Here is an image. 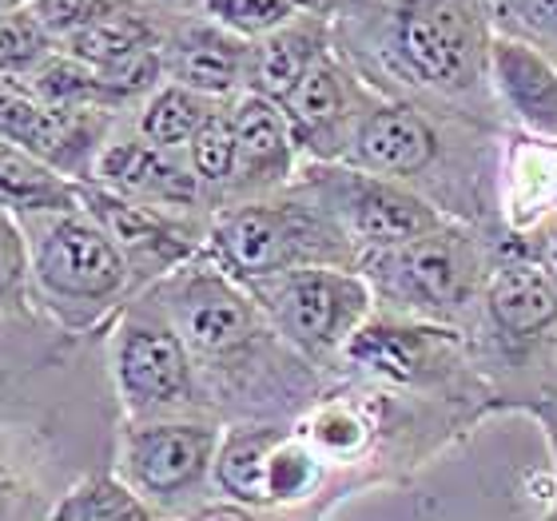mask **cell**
<instances>
[{
	"label": "cell",
	"mask_w": 557,
	"mask_h": 521,
	"mask_svg": "<svg viewBox=\"0 0 557 521\" xmlns=\"http://www.w3.org/2000/svg\"><path fill=\"white\" fill-rule=\"evenodd\" d=\"M184 335L220 422H299L326 394V374L275 335L251 290L208 256L148 287Z\"/></svg>",
	"instance_id": "obj_1"
},
{
	"label": "cell",
	"mask_w": 557,
	"mask_h": 521,
	"mask_svg": "<svg viewBox=\"0 0 557 521\" xmlns=\"http://www.w3.org/2000/svg\"><path fill=\"white\" fill-rule=\"evenodd\" d=\"M335 52L386 100L450 108L502 128L490 96L486 0H338Z\"/></svg>",
	"instance_id": "obj_2"
},
{
	"label": "cell",
	"mask_w": 557,
	"mask_h": 521,
	"mask_svg": "<svg viewBox=\"0 0 557 521\" xmlns=\"http://www.w3.org/2000/svg\"><path fill=\"white\" fill-rule=\"evenodd\" d=\"M506 132L418 100H379L350 139L343 163L407 184L446 220L498 239V168Z\"/></svg>",
	"instance_id": "obj_3"
},
{
	"label": "cell",
	"mask_w": 557,
	"mask_h": 521,
	"mask_svg": "<svg viewBox=\"0 0 557 521\" xmlns=\"http://www.w3.org/2000/svg\"><path fill=\"white\" fill-rule=\"evenodd\" d=\"M490 266L494 235L458 220L438 223L434 232L391 251L359 259V271L374 295V311L450 326L462 335L474 331Z\"/></svg>",
	"instance_id": "obj_4"
},
{
	"label": "cell",
	"mask_w": 557,
	"mask_h": 521,
	"mask_svg": "<svg viewBox=\"0 0 557 521\" xmlns=\"http://www.w3.org/2000/svg\"><path fill=\"white\" fill-rule=\"evenodd\" d=\"M203 256L244 287L299 266H359L355 244L302 184L220 208L208 223Z\"/></svg>",
	"instance_id": "obj_5"
},
{
	"label": "cell",
	"mask_w": 557,
	"mask_h": 521,
	"mask_svg": "<svg viewBox=\"0 0 557 521\" xmlns=\"http://www.w3.org/2000/svg\"><path fill=\"white\" fill-rule=\"evenodd\" d=\"M33 263V299L72 331L104 323L139 295L128 259L84 208L21 220Z\"/></svg>",
	"instance_id": "obj_6"
},
{
	"label": "cell",
	"mask_w": 557,
	"mask_h": 521,
	"mask_svg": "<svg viewBox=\"0 0 557 521\" xmlns=\"http://www.w3.org/2000/svg\"><path fill=\"white\" fill-rule=\"evenodd\" d=\"M108 367L124 414L144 418H215L203 386H199L196 362L184 335L168 319L163 302L151 290H139L136 299L116 314L108 335Z\"/></svg>",
	"instance_id": "obj_7"
},
{
	"label": "cell",
	"mask_w": 557,
	"mask_h": 521,
	"mask_svg": "<svg viewBox=\"0 0 557 521\" xmlns=\"http://www.w3.org/2000/svg\"><path fill=\"white\" fill-rule=\"evenodd\" d=\"M247 290L275 335L323 374L335 371L350 335L374 314V295L359 266H299L259 278Z\"/></svg>",
	"instance_id": "obj_8"
},
{
	"label": "cell",
	"mask_w": 557,
	"mask_h": 521,
	"mask_svg": "<svg viewBox=\"0 0 557 521\" xmlns=\"http://www.w3.org/2000/svg\"><path fill=\"white\" fill-rule=\"evenodd\" d=\"M220 442V418H128L120 434V477L156 513L187 518L208 501Z\"/></svg>",
	"instance_id": "obj_9"
},
{
	"label": "cell",
	"mask_w": 557,
	"mask_h": 521,
	"mask_svg": "<svg viewBox=\"0 0 557 521\" xmlns=\"http://www.w3.org/2000/svg\"><path fill=\"white\" fill-rule=\"evenodd\" d=\"M295 184L307 187L335 215L359 259L374 256V251H391V247L418 239V235L434 232L438 223H446V215L430 199L410 191L407 184L371 175L362 168H350V163H302Z\"/></svg>",
	"instance_id": "obj_10"
},
{
	"label": "cell",
	"mask_w": 557,
	"mask_h": 521,
	"mask_svg": "<svg viewBox=\"0 0 557 521\" xmlns=\"http://www.w3.org/2000/svg\"><path fill=\"white\" fill-rule=\"evenodd\" d=\"M81 208L104 227L108 239L120 247V256L128 259L139 290L156 287L160 278L199 259L203 244H208L211 220L144 208L136 199H124L96 184H81Z\"/></svg>",
	"instance_id": "obj_11"
},
{
	"label": "cell",
	"mask_w": 557,
	"mask_h": 521,
	"mask_svg": "<svg viewBox=\"0 0 557 521\" xmlns=\"http://www.w3.org/2000/svg\"><path fill=\"white\" fill-rule=\"evenodd\" d=\"M379 100L383 96L338 52H331L278 108L302 163H343L350 139Z\"/></svg>",
	"instance_id": "obj_12"
},
{
	"label": "cell",
	"mask_w": 557,
	"mask_h": 521,
	"mask_svg": "<svg viewBox=\"0 0 557 521\" xmlns=\"http://www.w3.org/2000/svg\"><path fill=\"white\" fill-rule=\"evenodd\" d=\"M88 184L116 191L124 199H136L144 208L191 215V220H211L208 196H203V187H199L184 151L156 148L148 139H139L132 128L108 139Z\"/></svg>",
	"instance_id": "obj_13"
},
{
	"label": "cell",
	"mask_w": 557,
	"mask_h": 521,
	"mask_svg": "<svg viewBox=\"0 0 557 521\" xmlns=\"http://www.w3.org/2000/svg\"><path fill=\"white\" fill-rule=\"evenodd\" d=\"M163 80L184 84L208 100H235L251 84V45L211 24L196 9H172L163 24Z\"/></svg>",
	"instance_id": "obj_14"
},
{
	"label": "cell",
	"mask_w": 557,
	"mask_h": 521,
	"mask_svg": "<svg viewBox=\"0 0 557 521\" xmlns=\"http://www.w3.org/2000/svg\"><path fill=\"white\" fill-rule=\"evenodd\" d=\"M232 124H235V175L223 208L247 203V199L275 196V191L295 184L302 160L295 139H290L287 116H283V108L275 100L256 92L235 96Z\"/></svg>",
	"instance_id": "obj_15"
},
{
	"label": "cell",
	"mask_w": 557,
	"mask_h": 521,
	"mask_svg": "<svg viewBox=\"0 0 557 521\" xmlns=\"http://www.w3.org/2000/svg\"><path fill=\"white\" fill-rule=\"evenodd\" d=\"M490 96L506 132L557 139V60L518 36H494Z\"/></svg>",
	"instance_id": "obj_16"
},
{
	"label": "cell",
	"mask_w": 557,
	"mask_h": 521,
	"mask_svg": "<svg viewBox=\"0 0 557 521\" xmlns=\"http://www.w3.org/2000/svg\"><path fill=\"white\" fill-rule=\"evenodd\" d=\"M335 52L331 12H295L287 24L251 45V84L247 92L283 104L326 57Z\"/></svg>",
	"instance_id": "obj_17"
},
{
	"label": "cell",
	"mask_w": 557,
	"mask_h": 521,
	"mask_svg": "<svg viewBox=\"0 0 557 521\" xmlns=\"http://www.w3.org/2000/svg\"><path fill=\"white\" fill-rule=\"evenodd\" d=\"M557 211V139L506 132L498 168L502 232H525Z\"/></svg>",
	"instance_id": "obj_18"
},
{
	"label": "cell",
	"mask_w": 557,
	"mask_h": 521,
	"mask_svg": "<svg viewBox=\"0 0 557 521\" xmlns=\"http://www.w3.org/2000/svg\"><path fill=\"white\" fill-rule=\"evenodd\" d=\"M69 208H81V184H72L60 172L36 163L33 156L0 144V211L28 220V215H48V211Z\"/></svg>",
	"instance_id": "obj_19"
},
{
	"label": "cell",
	"mask_w": 557,
	"mask_h": 521,
	"mask_svg": "<svg viewBox=\"0 0 557 521\" xmlns=\"http://www.w3.org/2000/svg\"><path fill=\"white\" fill-rule=\"evenodd\" d=\"M215 108H220V100H208V96L191 92L184 84L163 80L156 92H148L136 104L132 132L163 151H187V144L196 139V132L203 128V120Z\"/></svg>",
	"instance_id": "obj_20"
},
{
	"label": "cell",
	"mask_w": 557,
	"mask_h": 521,
	"mask_svg": "<svg viewBox=\"0 0 557 521\" xmlns=\"http://www.w3.org/2000/svg\"><path fill=\"white\" fill-rule=\"evenodd\" d=\"M28 88H33L40 104L52 108H96V112H124V108H132L116 84L104 80L100 72L81 64V60L64 57V52L48 60L45 69L28 80Z\"/></svg>",
	"instance_id": "obj_21"
},
{
	"label": "cell",
	"mask_w": 557,
	"mask_h": 521,
	"mask_svg": "<svg viewBox=\"0 0 557 521\" xmlns=\"http://www.w3.org/2000/svg\"><path fill=\"white\" fill-rule=\"evenodd\" d=\"M48 521H160V513L120 474H88L60 494Z\"/></svg>",
	"instance_id": "obj_22"
},
{
	"label": "cell",
	"mask_w": 557,
	"mask_h": 521,
	"mask_svg": "<svg viewBox=\"0 0 557 521\" xmlns=\"http://www.w3.org/2000/svg\"><path fill=\"white\" fill-rule=\"evenodd\" d=\"M187 163H191V172H196L199 187H203V196H208V208L211 215L223 208V199H227V187H232V175H235V124H232V100L220 104L203 120V128L196 132V139L187 144Z\"/></svg>",
	"instance_id": "obj_23"
},
{
	"label": "cell",
	"mask_w": 557,
	"mask_h": 521,
	"mask_svg": "<svg viewBox=\"0 0 557 521\" xmlns=\"http://www.w3.org/2000/svg\"><path fill=\"white\" fill-rule=\"evenodd\" d=\"M57 52L60 45L40 24L33 4H21V9L0 16V80L28 84Z\"/></svg>",
	"instance_id": "obj_24"
},
{
	"label": "cell",
	"mask_w": 557,
	"mask_h": 521,
	"mask_svg": "<svg viewBox=\"0 0 557 521\" xmlns=\"http://www.w3.org/2000/svg\"><path fill=\"white\" fill-rule=\"evenodd\" d=\"M196 12L247 45H256L302 9H295L290 0H196Z\"/></svg>",
	"instance_id": "obj_25"
},
{
	"label": "cell",
	"mask_w": 557,
	"mask_h": 521,
	"mask_svg": "<svg viewBox=\"0 0 557 521\" xmlns=\"http://www.w3.org/2000/svg\"><path fill=\"white\" fill-rule=\"evenodd\" d=\"M494 28L557 60V0H486Z\"/></svg>",
	"instance_id": "obj_26"
},
{
	"label": "cell",
	"mask_w": 557,
	"mask_h": 521,
	"mask_svg": "<svg viewBox=\"0 0 557 521\" xmlns=\"http://www.w3.org/2000/svg\"><path fill=\"white\" fill-rule=\"evenodd\" d=\"M33 299L28 239L16 215L0 211V314H21Z\"/></svg>",
	"instance_id": "obj_27"
},
{
	"label": "cell",
	"mask_w": 557,
	"mask_h": 521,
	"mask_svg": "<svg viewBox=\"0 0 557 521\" xmlns=\"http://www.w3.org/2000/svg\"><path fill=\"white\" fill-rule=\"evenodd\" d=\"M28 4H33L40 24H45L48 33H52V40L60 45V40L92 28L96 21H104L120 0H28Z\"/></svg>",
	"instance_id": "obj_28"
},
{
	"label": "cell",
	"mask_w": 557,
	"mask_h": 521,
	"mask_svg": "<svg viewBox=\"0 0 557 521\" xmlns=\"http://www.w3.org/2000/svg\"><path fill=\"white\" fill-rule=\"evenodd\" d=\"M498 251H510V256H522L542 271L557 287V211L549 220L534 223V227H525V232H502L494 239Z\"/></svg>",
	"instance_id": "obj_29"
},
{
	"label": "cell",
	"mask_w": 557,
	"mask_h": 521,
	"mask_svg": "<svg viewBox=\"0 0 557 521\" xmlns=\"http://www.w3.org/2000/svg\"><path fill=\"white\" fill-rule=\"evenodd\" d=\"M184 521H275L268 510H251V506H239V501L227 498H208L203 506L187 513Z\"/></svg>",
	"instance_id": "obj_30"
},
{
	"label": "cell",
	"mask_w": 557,
	"mask_h": 521,
	"mask_svg": "<svg viewBox=\"0 0 557 521\" xmlns=\"http://www.w3.org/2000/svg\"><path fill=\"white\" fill-rule=\"evenodd\" d=\"M518 414H530L537 426H542L546 446H549V458H554V474H557V406L554 402H530V406H522Z\"/></svg>",
	"instance_id": "obj_31"
},
{
	"label": "cell",
	"mask_w": 557,
	"mask_h": 521,
	"mask_svg": "<svg viewBox=\"0 0 557 521\" xmlns=\"http://www.w3.org/2000/svg\"><path fill=\"white\" fill-rule=\"evenodd\" d=\"M16 501H21V482L12 474V466L0 458V521H12Z\"/></svg>",
	"instance_id": "obj_32"
},
{
	"label": "cell",
	"mask_w": 557,
	"mask_h": 521,
	"mask_svg": "<svg viewBox=\"0 0 557 521\" xmlns=\"http://www.w3.org/2000/svg\"><path fill=\"white\" fill-rule=\"evenodd\" d=\"M290 4L302 12H335L338 0H290Z\"/></svg>",
	"instance_id": "obj_33"
},
{
	"label": "cell",
	"mask_w": 557,
	"mask_h": 521,
	"mask_svg": "<svg viewBox=\"0 0 557 521\" xmlns=\"http://www.w3.org/2000/svg\"><path fill=\"white\" fill-rule=\"evenodd\" d=\"M21 4H28V0H0V16H4V12H12V9H21Z\"/></svg>",
	"instance_id": "obj_34"
},
{
	"label": "cell",
	"mask_w": 557,
	"mask_h": 521,
	"mask_svg": "<svg viewBox=\"0 0 557 521\" xmlns=\"http://www.w3.org/2000/svg\"><path fill=\"white\" fill-rule=\"evenodd\" d=\"M160 4H175V9H196V0H160Z\"/></svg>",
	"instance_id": "obj_35"
},
{
	"label": "cell",
	"mask_w": 557,
	"mask_h": 521,
	"mask_svg": "<svg viewBox=\"0 0 557 521\" xmlns=\"http://www.w3.org/2000/svg\"><path fill=\"white\" fill-rule=\"evenodd\" d=\"M549 398H557V371H554V394H549ZM542 402H546V398H542Z\"/></svg>",
	"instance_id": "obj_36"
},
{
	"label": "cell",
	"mask_w": 557,
	"mask_h": 521,
	"mask_svg": "<svg viewBox=\"0 0 557 521\" xmlns=\"http://www.w3.org/2000/svg\"><path fill=\"white\" fill-rule=\"evenodd\" d=\"M549 513H554V518H557V498H554V506H549Z\"/></svg>",
	"instance_id": "obj_37"
},
{
	"label": "cell",
	"mask_w": 557,
	"mask_h": 521,
	"mask_svg": "<svg viewBox=\"0 0 557 521\" xmlns=\"http://www.w3.org/2000/svg\"><path fill=\"white\" fill-rule=\"evenodd\" d=\"M542 521H557V518H554V513H546V518H542Z\"/></svg>",
	"instance_id": "obj_38"
},
{
	"label": "cell",
	"mask_w": 557,
	"mask_h": 521,
	"mask_svg": "<svg viewBox=\"0 0 557 521\" xmlns=\"http://www.w3.org/2000/svg\"><path fill=\"white\" fill-rule=\"evenodd\" d=\"M160 521H184V518H160Z\"/></svg>",
	"instance_id": "obj_39"
},
{
	"label": "cell",
	"mask_w": 557,
	"mask_h": 521,
	"mask_svg": "<svg viewBox=\"0 0 557 521\" xmlns=\"http://www.w3.org/2000/svg\"><path fill=\"white\" fill-rule=\"evenodd\" d=\"M546 402H554V406H557V398H546Z\"/></svg>",
	"instance_id": "obj_40"
}]
</instances>
